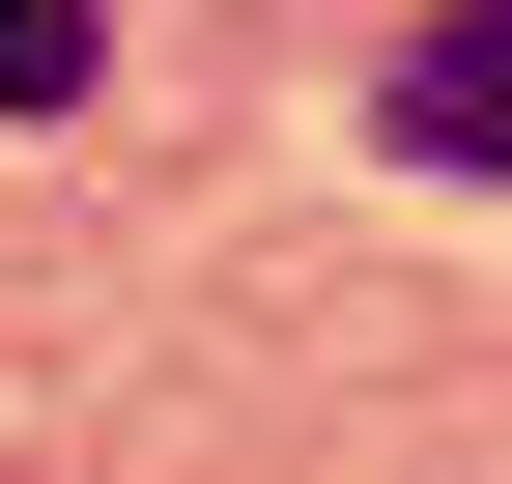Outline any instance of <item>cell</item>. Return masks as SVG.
<instances>
[{"instance_id":"1","label":"cell","mask_w":512,"mask_h":484,"mask_svg":"<svg viewBox=\"0 0 512 484\" xmlns=\"http://www.w3.org/2000/svg\"><path fill=\"white\" fill-rule=\"evenodd\" d=\"M370 114H399V171H512V0H427Z\"/></svg>"},{"instance_id":"2","label":"cell","mask_w":512,"mask_h":484,"mask_svg":"<svg viewBox=\"0 0 512 484\" xmlns=\"http://www.w3.org/2000/svg\"><path fill=\"white\" fill-rule=\"evenodd\" d=\"M0 114H86V0H0Z\"/></svg>"}]
</instances>
